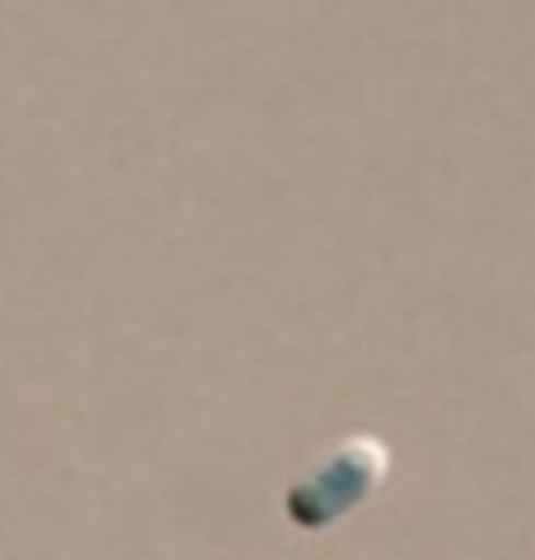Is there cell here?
I'll return each instance as SVG.
<instances>
[{
	"label": "cell",
	"instance_id": "cell-1",
	"mask_svg": "<svg viewBox=\"0 0 535 560\" xmlns=\"http://www.w3.org/2000/svg\"><path fill=\"white\" fill-rule=\"evenodd\" d=\"M382 476H387V446L377 436H347L288 491L283 511L303 530L333 526L342 511H352L357 501H368L382 487Z\"/></svg>",
	"mask_w": 535,
	"mask_h": 560
}]
</instances>
